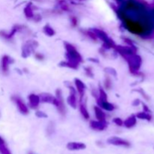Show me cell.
I'll return each instance as SVG.
<instances>
[{
    "mask_svg": "<svg viewBox=\"0 0 154 154\" xmlns=\"http://www.w3.org/2000/svg\"><path fill=\"white\" fill-rule=\"evenodd\" d=\"M126 57L127 58V61L130 66V69L132 70L137 71L139 69V67L141 66V57H139L137 55H135L134 53L132 55L126 56Z\"/></svg>",
    "mask_w": 154,
    "mask_h": 154,
    "instance_id": "6da1fadb",
    "label": "cell"
},
{
    "mask_svg": "<svg viewBox=\"0 0 154 154\" xmlns=\"http://www.w3.org/2000/svg\"><path fill=\"white\" fill-rule=\"evenodd\" d=\"M107 142L109 144L115 145V146H123L129 147L130 146V143L127 141L125 139H123L121 138L117 137V136H113V137L109 138L107 140Z\"/></svg>",
    "mask_w": 154,
    "mask_h": 154,
    "instance_id": "7a4b0ae2",
    "label": "cell"
},
{
    "mask_svg": "<svg viewBox=\"0 0 154 154\" xmlns=\"http://www.w3.org/2000/svg\"><path fill=\"white\" fill-rule=\"evenodd\" d=\"M70 89V93L67 98V102L69 104V106H71L73 108H76L77 105H78V100H77V91L72 87H69Z\"/></svg>",
    "mask_w": 154,
    "mask_h": 154,
    "instance_id": "3957f363",
    "label": "cell"
},
{
    "mask_svg": "<svg viewBox=\"0 0 154 154\" xmlns=\"http://www.w3.org/2000/svg\"><path fill=\"white\" fill-rule=\"evenodd\" d=\"M56 99H57V108H58V110H59V112L61 114H64L65 113V105H64V101H63V94H62V91L60 89H57V95H56Z\"/></svg>",
    "mask_w": 154,
    "mask_h": 154,
    "instance_id": "277c9868",
    "label": "cell"
},
{
    "mask_svg": "<svg viewBox=\"0 0 154 154\" xmlns=\"http://www.w3.org/2000/svg\"><path fill=\"white\" fill-rule=\"evenodd\" d=\"M40 96V101L41 102L48 103V104H51V105H57V99L56 96H53V95L50 93H42L39 95Z\"/></svg>",
    "mask_w": 154,
    "mask_h": 154,
    "instance_id": "5b68a950",
    "label": "cell"
},
{
    "mask_svg": "<svg viewBox=\"0 0 154 154\" xmlns=\"http://www.w3.org/2000/svg\"><path fill=\"white\" fill-rule=\"evenodd\" d=\"M74 85H75V89H76L77 93L79 94V95L80 96V98H83L85 93L86 90V86L84 84V83L82 80H80V79H77L75 78L74 79Z\"/></svg>",
    "mask_w": 154,
    "mask_h": 154,
    "instance_id": "8992f818",
    "label": "cell"
},
{
    "mask_svg": "<svg viewBox=\"0 0 154 154\" xmlns=\"http://www.w3.org/2000/svg\"><path fill=\"white\" fill-rule=\"evenodd\" d=\"M29 106L32 108H36L40 104V96L36 94H30L28 96Z\"/></svg>",
    "mask_w": 154,
    "mask_h": 154,
    "instance_id": "52a82bcc",
    "label": "cell"
},
{
    "mask_svg": "<svg viewBox=\"0 0 154 154\" xmlns=\"http://www.w3.org/2000/svg\"><path fill=\"white\" fill-rule=\"evenodd\" d=\"M14 102L16 103V105H17V108L20 110V112L21 114H27L29 113V107L27 106L26 104L23 102L22 99H20V98L17 97L14 99Z\"/></svg>",
    "mask_w": 154,
    "mask_h": 154,
    "instance_id": "ba28073f",
    "label": "cell"
},
{
    "mask_svg": "<svg viewBox=\"0 0 154 154\" xmlns=\"http://www.w3.org/2000/svg\"><path fill=\"white\" fill-rule=\"evenodd\" d=\"M66 147L69 150H84L87 147L85 144L81 142H69L67 144Z\"/></svg>",
    "mask_w": 154,
    "mask_h": 154,
    "instance_id": "9c48e42d",
    "label": "cell"
},
{
    "mask_svg": "<svg viewBox=\"0 0 154 154\" xmlns=\"http://www.w3.org/2000/svg\"><path fill=\"white\" fill-rule=\"evenodd\" d=\"M107 125L105 122H102L99 120H92L90 122V127L94 130L102 131L106 128Z\"/></svg>",
    "mask_w": 154,
    "mask_h": 154,
    "instance_id": "30bf717a",
    "label": "cell"
},
{
    "mask_svg": "<svg viewBox=\"0 0 154 154\" xmlns=\"http://www.w3.org/2000/svg\"><path fill=\"white\" fill-rule=\"evenodd\" d=\"M94 113H95V118L97 119V120L102 122H105V119H106V114L103 111L102 108H100L99 106H95L94 107Z\"/></svg>",
    "mask_w": 154,
    "mask_h": 154,
    "instance_id": "8fae6325",
    "label": "cell"
},
{
    "mask_svg": "<svg viewBox=\"0 0 154 154\" xmlns=\"http://www.w3.org/2000/svg\"><path fill=\"white\" fill-rule=\"evenodd\" d=\"M136 117L134 116V115H131L129 117H127L126 120L123 121V125L126 126V128H132L133 126H135V124H136Z\"/></svg>",
    "mask_w": 154,
    "mask_h": 154,
    "instance_id": "7c38bea8",
    "label": "cell"
},
{
    "mask_svg": "<svg viewBox=\"0 0 154 154\" xmlns=\"http://www.w3.org/2000/svg\"><path fill=\"white\" fill-rule=\"evenodd\" d=\"M12 63V58L8 56H4L2 59V69L4 72H8L9 65Z\"/></svg>",
    "mask_w": 154,
    "mask_h": 154,
    "instance_id": "4fadbf2b",
    "label": "cell"
},
{
    "mask_svg": "<svg viewBox=\"0 0 154 154\" xmlns=\"http://www.w3.org/2000/svg\"><path fill=\"white\" fill-rule=\"evenodd\" d=\"M97 102L98 104H99V106L105 110L111 111V110H113L114 109V105H113L111 103L108 102V101H105V102L97 101Z\"/></svg>",
    "mask_w": 154,
    "mask_h": 154,
    "instance_id": "5bb4252c",
    "label": "cell"
},
{
    "mask_svg": "<svg viewBox=\"0 0 154 154\" xmlns=\"http://www.w3.org/2000/svg\"><path fill=\"white\" fill-rule=\"evenodd\" d=\"M80 111L81 113L82 116L84 117V119L86 120H88L89 118V112H88V110L87 108V106H86V104L84 102H80Z\"/></svg>",
    "mask_w": 154,
    "mask_h": 154,
    "instance_id": "9a60e30c",
    "label": "cell"
},
{
    "mask_svg": "<svg viewBox=\"0 0 154 154\" xmlns=\"http://www.w3.org/2000/svg\"><path fill=\"white\" fill-rule=\"evenodd\" d=\"M43 31H44V34L48 36H53L55 34V31L50 25H45L43 28Z\"/></svg>",
    "mask_w": 154,
    "mask_h": 154,
    "instance_id": "2e32d148",
    "label": "cell"
},
{
    "mask_svg": "<svg viewBox=\"0 0 154 154\" xmlns=\"http://www.w3.org/2000/svg\"><path fill=\"white\" fill-rule=\"evenodd\" d=\"M31 53V47L30 45L29 46H24L22 50V56L23 57H27L28 56L30 55Z\"/></svg>",
    "mask_w": 154,
    "mask_h": 154,
    "instance_id": "e0dca14e",
    "label": "cell"
},
{
    "mask_svg": "<svg viewBox=\"0 0 154 154\" xmlns=\"http://www.w3.org/2000/svg\"><path fill=\"white\" fill-rule=\"evenodd\" d=\"M0 153L1 154H12L9 149L5 146V144L0 145Z\"/></svg>",
    "mask_w": 154,
    "mask_h": 154,
    "instance_id": "ac0fdd59",
    "label": "cell"
},
{
    "mask_svg": "<svg viewBox=\"0 0 154 154\" xmlns=\"http://www.w3.org/2000/svg\"><path fill=\"white\" fill-rule=\"evenodd\" d=\"M136 117H138L140 119H142V120H150V116L148 114H147L145 112H141L138 113V114L136 115Z\"/></svg>",
    "mask_w": 154,
    "mask_h": 154,
    "instance_id": "d6986e66",
    "label": "cell"
},
{
    "mask_svg": "<svg viewBox=\"0 0 154 154\" xmlns=\"http://www.w3.org/2000/svg\"><path fill=\"white\" fill-rule=\"evenodd\" d=\"M105 72H106L108 74H110V75H113V76H116L117 75V72L115 69H113V68H106L105 69Z\"/></svg>",
    "mask_w": 154,
    "mask_h": 154,
    "instance_id": "ffe728a7",
    "label": "cell"
},
{
    "mask_svg": "<svg viewBox=\"0 0 154 154\" xmlns=\"http://www.w3.org/2000/svg\"><path fill=\"white\" fill-rule=\"evenodd\" d=\"M113 122H114V123L116 124L117 126H123V121L120 119V118L119 117H116V118H114V120H113Z\"/></svg>",
    "mask_w": 154,
    "mask_h": 154,
    "instance_id": "44dd1931",
    "label": "cell"
},
{
    "mask_svg": "<svg viewBox=\"0 0 154 154\" xmlns=\"http://www.w3.org/2000/svg\"><path fill=\"white\" fill-rule=\"evenodd\" d=\"M35 114H36V116L39 118L48 117V115L45 114V113H44L43 111H41V110H38V111H36Z\"/></svg>",
    "mask_w": 154,
    "mask_h": 154,
    "instance_id": "7402d4cb",
    "label": "cell"
},
{
    "mask_svg": "<svg viewBox=\"0 0 154 154\" xmlns=\"http://www.w3.org/2000/svg\"><path fill=\"white\" fill-rule=\"evenodd\" d=\"M36 58L38 59H42V58H43V56L42 55V54H40V53H37L36 54Z\"/></svg>",
    "mask_w": 154,
    "mask_h": 154,
    "instance_id": "603a6c76",
    "label": "cell"
},
{
    "mask_svg": "<svg viewBox=\"0 0 154 154\" xmlns=\"http://www.w3.org/2000/svg\"><path fill=\"white\" fill-rule=\"evenodd\" d=\"M5 144L4 140H3V139L2 138V137H1V136H0V145H1V144Z\"/></svg>",
    "mask_w": 154,
    "mask_h": 154,
    "instance_id": "cb8c5ba5",
    "label": "cell"
},
{
    "mask_svg": "<svg viewBox=\"0 0 154 154\" xmlns=\"http://www.w3.org/2000/svg\"><path fill=\"white\" fill-rule=\"evenodd\" d=\"M29 154H32V153H29Z\"/></svg>",
    "mask_w": 154,
    "mask_h": 154,
    "instance_id": "d4e9b609",
    "label": "cell"
}]
</instances>
